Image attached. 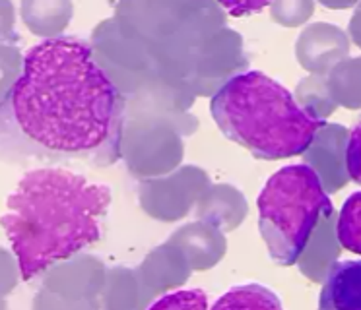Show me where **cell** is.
<instances>
[{
  "label": "cell",
  "mask_w": 361,
  "mask_h": 310,
  "mask_svg": "<svg viewBox=\"0 0 361 310\" xmlns=\"http://www.w3.org/2000/svg\"><path fill=\"white\" fill-rule=\"evenodd\" d=\"M18 126L41 146L84 154L109 140L118 116V93L80 39H47L32 46L12 89Z\"/></svg>",
  "instance_id": "cell-1"
},
{
  "label": "cell",
  "mask_w": 361,
  "mask_h": 310,
  "mask_svg": "<svg viewBox=\"0 0 361 310\" xmlns=\"http://www.w3.org/2000/svg\"><path fill=\"white\" fill-rule=\"evenodd\" d=\"M111 190L66 169H33L6 200L0 227L25 281L102 239Z\"/></svg>",
  "instance_id": "cell-2"
},
{
  "label": "cell",
  "mask_w": 361,
  "mask_h": 310,
  "mask_svg": "<svg viewBox=\"0 0 361 310\" xmlns=\"http://www.w3.org/2000/svg\"><path fill=\"white\" fill-rule=\"evenodd\" d=\"M210 113L224 136L268 161L303 155L324 124L299 107L282 84L257 70L221 85Z\"/></svg>",
  "instance_id": "cell-3"
},
{
  "label": "cell",
  "mask_w": 361,
  "mask_h": 310,
  "mask_svg": "<svg viewBox=\"0 0 361 310\" xmlns=\"http://www.w3.org/2000/svg\"><path fill=\"white\" fill-rule=\"evenodd\" d=\"M259 229L270 258L293 266L311 242L322 217L332 213L326 188L311 165L283 167L259 196Z\"/></svg>",
  "instance_id": "cell-4"
},
{
  "label": "cell",
  "mask_w": 361,
  "mask_h": 310,
  "mask_svg": "<svg viewBox=\"0 0 361 310\" xmlns=\"http://www.w3.org/2000/svg\"><path fill=\"white\" fill-rule=\"evenodd\" d=\"M350 53V39L330 23H313L298 39L299 64L314 76H324Z\"/></svg>",
  "instance_id": "cell-5"
},
{
  "label": "cell",
  "mask_w": 361,
  "mask_h": 310,
  "mask_svg": "<svg viewBox=\"0 0 361 310\" xmlns=\"http://www.w3.org/2000/svg\"><path fill=\"white\" fill-rule=\"evenodd\" d=\"M348 134L350 132L340 124H322L311 146L303 154L309 161L307 165H311L317 170L324 188L330 192L340 190L348 180V170H345Z\"/></svg>",
  "instance_id": "cell-6"
},
{
  "label": "cell",
  "mask_w": 361,
  "mask_h": 310,
  "mask_svg": "<svg viewBox=\"0 0 361 310\" xmlns=\"http://www.w3.org/2000/svg\"><path fill=\"white\" fill-rule=\"evenodd\" d=\"M319 306L324 310H361V260L330 264Z\"/></svg>",
  "instance_id": "cell-7"
},
{
  "label": "cell",
  "mask_w": 361,
  "mask_h": 310,
  "mask_svg": "<svg viewBox=\"0 0 361 310\" xmlns=\"http://www.w3.org/2000/svg\"><path fill=\"white\" fill-rule=\"evenodd\" d=\"M22 18L33 35L53 39L71 22L72 0H22Z\"/></svg>",
  "instance_id": "cell-8"
},
{
  "label": "cell",
  "mask_w": 361,
  "mask_h": 310,
  "mask_svg": "<svg viewBox=\"0 0 361 310\" xmlns=\"http://www.w3.org/2000/svg\"><path fill=\"white\" fill-rule=\"evenodd\" d=\"M326 84L336 105L361 108V56L338 62L329 72Z\"/></svg>",
  "instance_id": "cell-9"
},
{
  "label": "cell",
  "mask_w": 361,
  "mask_h": 310,
  "mask_svg": "<svg viewBox=\"0 0 361 310\" xmlns=\"http://www.w3.org/2000/svg\"><path fill=\"white\" fill-rule=\"evenodd\" d=\"M293 97L299 103V107L319 120L332 115V111L336 108V101L330 93L324 76H314L313 74L311 78H305L298 85Z\"/></svg>",
  "instance_id": "cell-10"
},
{
  "label": "cell",
  "mask_w": 361,
  "mask_h": 310,
  "mask_svg": "<svg viewBox=\"0 0 361 310\" xmlns=\"http://www.w3.org/2000/svg\"><path fill=\"white\" fill-rule=\"evenodd\" d=\"M336 237L342 248L361 256V192L348 196L338 213Z\"/></svg>",
  "instance_id": "cell-11"
},
{
  "label": "cell",
  "mask_w": 361,
  "mask_h": 310,
  "mask_svg": "<svg viewBox=\"0 0 361 310\" xmlns=\"http://www.w3.org/2000/svg\"><path fill=\"white\" fill-rule=\"evenodd\" d=\"M257 309V306H267V309H280L282 304L278 301L270 289L262 285H245V287H233L231 291L221 297L220 301L216 302V309Z\"/></svg>",
  "instance_id": "cell-12"
},
{
  "label": "cell",
  "mask_w": 361,
  "mask_h": 310,
  "mask_svg": "<svg viewBox=\"0 0 361 310\" xmlns=\"http://www.w3.org/2000/svg\"><path fill=\"white\" fill-rule=\"evenodd\" d=\"M313 0H272V20L288 27H298L313 16Z\"/></svg>",
  "instance_id": "cell-13"
},
{
  "label": "cell",
  "mask_w": 361,
  "mask_h": 310,
  "mask_svg": "<svg viewBox=\"0 0 361 310\" xmlns=\"http://www.w3.org/2000/svg\"><path fill=\"white\" fill-rule=\"evenodd\" d=\"M24 58L16 46L0 45V101L12 93L18 78L22 76Z\"/></svg>",
  "instance_id": "cell-14"
},
{
  "label": "cell",
  "mask_w": 361,
  "mask_h": 310,
  "mask_svg": "<svg viewBox=\"0 0 361 310\" xmlns=\"http://www.w3.org/2000/svg\"><path fill=\"white\" fill-rule=\"evenodd\" d=\"M345 170L353 182L361 185V118L348 134L345 144Z\"/></svg>",
  "instance_id": "cell-15"
},
{
  "label": "cell",
  "mask_w": 361,
  "mask_h": 310,
  "mask_svg": "<svg viewBox=\"0 0 361 310\" xmlns=\"http://www.w3.org/2000/svg\"><path fill=\"white\" fill-rule=\"evenodd\" d=\"M208 301L202 291H180L171 293L154 302V309H206Z\"/></svg>",
  "instance_id": "cell-16"
},
{
  "label": "cell",
  "mask_w": 361,
  "mask_h": 310,
  "mask_svg": "<svg viewBox=\"0 0 361 310\" xmlns=\"http://www.w3.org/2000/svg\"><path fill=\"white\" fill-rule=\"evenodd\" d=\"M228 14L235 16V18H247V16L257 14L260 10L272 2V0H216Z\"/></svg>",
  "instance_id": "cell-17"
},
{
  "label": "cell",
  "mask_w": 361,
  "mask_h": 310,
  "mask_svg": "<svg viewBox=\"0 0 361 310\" xmlns=\"http://www.w3.org/2000/svg\"><path fill=\"white\" fill-rule=\"evenodd\" d=\"M16 266L14 260L6 254L4 250H0V294L10 291L14 283H16Z\"/></svg>",
  "instance_id": "cell-18"
},
{
  "label": "cell",
  "mask_w": 361,
  "mask_h": 310,
  "mask_svg": "<svg viewBox=\"0 0 361 310\" xmlns=\"http://www.w3.org/2000/svg\"><path fill=\"white\" fill-rule=\"evenodd\" d=\"M14 31V6L10 0H0V41Z\"/></svg>",
  "instance_id": "cell-19"
},
{
  "label": "cell",
  "mask_w": 361,
  "mask_h": 310,
  "mask_svg": "<svg viewBox=\"0 0 361 310\" xmlns=\"http://www.w3.org/2000/svg\"><path fill=\"white\" fill-rule=\"evenodd\" d=\"M350 35H352L353 43L361 49V0L350 20Z\"/></svg>",
  "instance_id": "cell-20"
},
{
  "label": "cell",
  "mask_w": 361,
  "mask_h": 310,
  "mask_svg": "<svg viewBox=\"0 0 361 310\" xmlns=\"http://www.w3.org/2000/svg\"><path fill=\"white\" fill-rule=\"evenodd\" d=\"M360 0H321L322 6L332 8V10H344V8H350L353 4H357Z\"/></svg>",
  "instance_id": "cell-21"
}]
</instances>
